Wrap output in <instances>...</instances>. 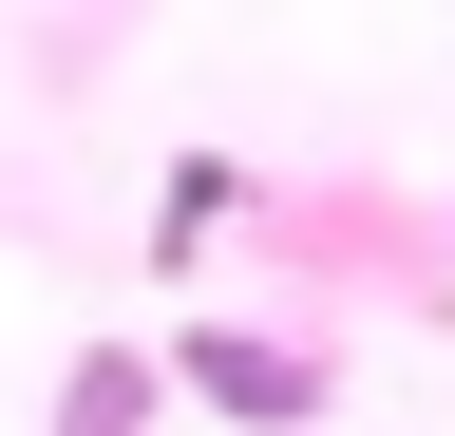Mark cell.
I'll list each match as a JSON object with an SVG mask.
<instances>
[{"mask_svg":"<svg viewBox=\"0 0 455 436\" xmlns=\"http://www.w3.org/2000/svg\"><path fill=\"white\" fill-rule=\"evenodd\" d=\"M228 228V152H190V171H171V209H152V247H209Z\"/></svg>","mask_w":455,"mask_h":436,"instance_id":"cell-3","label":"cell"},{"mask_svg":"<svg viewBox=\"0 0 455 436\" xmlns=\"http://www.w3.org/2000/svg\"><path fill=\"white\" fill-rule=\"evenodd\" d=\"M171 379H190L209 417H266V436L323 417V361H304V342H247V322H171Z\"/></svg>","mask_w":455,"mask_h":436,"instance_id":"cell-1","label":"cell"},{"mask_svg":"<svg viewBox=\"0 0 455 436\" xmlns=\"http://www.w3.org/2000/svg\"><path fill=\"white\" fill-rule=\"evenodd\" d=\"M152 379H171V361H133V342H95L76 379H57V436H152Z\"/></svg>","mask_w":455,"mask_h":436,"instance_id":"cell-2","label":"cell"}]
</instances>
